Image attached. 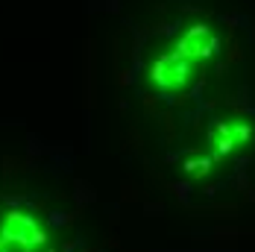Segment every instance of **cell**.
I'll return each instance as SVG.
<instances>
[{"mask_svg":"<svg viewBox=\"0 0 255 252\" xmlns=\"http://www.w3.org/2000/svg\"><path fill=\"white\" fill-rule=\"evenodd\" d=\"M197 65H200V59L185 56L179 50L170 53V56H158L153 62V68H150V79L164 91H179V88H185L194 79Z\"/></svg>","mask_w":255,"mask_h":252,"instance_id":"obj_1","label":"cell"},{"mask_svg":"<svg viewBox=\"0 0 255 252\" xmlns=\"http://www.w3.org/2000/svg\"><path fill=\"white\" fill-rule=\"evenodd\" d=\"M253 135V129L250 126H235V141H247Z\"/></svg>","mask_w":255,"mask_h":252,"instance_id":"obj_2","label":"cell"}]
</instances>
